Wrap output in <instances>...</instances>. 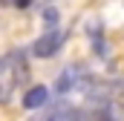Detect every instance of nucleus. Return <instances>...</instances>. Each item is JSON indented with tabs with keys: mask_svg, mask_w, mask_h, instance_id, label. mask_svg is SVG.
Here are the masks:
<instances>
[{
	"mask_svg": "<svg viewBox=\"0 0 124 121\" xmlns=\"http://www.w3.org/2000/svg\"><path fill=\"white\" fill-rule=\"evenodd\" d=\"M46 101H49V90L46 87H29L23 92V107L26 110H40V107H46Z\"/></svg>",
	"mask_w": 124,
	"mask_h": 121,
	"instance_id": "20e7f679",
	"label": "nucleus"
},
{
	"mask_svg": "<svg viewBox=\"0 0 124 121\" xmlns=\"http://www.w3.org/2000/svg\"><path fill=\"white\" fill-rule=\"evenodd\" d=\"M15 6H20V9H26V6H29V0H15Z\"/></svg>",
	"mask_w": 124,
	"mask_h": 121,
	"instance_id": "0eeeda50",
	"label": "nucleus"
},
{
	"mask_svg": "<svg viewBox=\"0 0 124 121\" xmlns=\"http://www.w3.org/2000/svg\"><path fill=\"white\" fill-rule=\"evenodd\" d=\"M3 69H6V60H0V72H3Z\"/></svg>",
	"mask_w": 124,
	"mask_h": 121,
	"instance_id": "6e6552de",
	"label": "nucleus"
},
{
	"mask_svg": "<svg viewBox=\"0 0 124 121\" xmlns=\"http://www.w3.org/2000/svg\"><path fill=\"white\" fill-rule=\"evenodd\" d=\"M40 17H43V23H46V26H55V23H58V9H43V15H40Z\"/></svg>",
	"mask_w": 124,
	"mask_h": 121,
	"instance_id": "423d86ee",
	"label": "nucleus"
},
{
	"mask_svg": "<svg viewBox=\"0 0 124 121\" xmlns=\"http://www.w3.org/2000/svg\"><path fill=\"white\" fill-rule=\"evenodd\" d=\"M6 69L12 72V84H23V81L29 78V66H26V58H23L20 52H12V55L6 58Z\"/></svg>",
	"mask_w": 124,
	"mask_h": 121,
	"instance_id": "7ed1b4c3",
	"label": "nucleus"
},
{
	"mask_svg": "<svg viewBox=\"0 0 124 121\" xmlns=\"http://www.w3.org/2000/svg\"><path fill=\"white\" fill-rule=\"evenodd\" d=\"M87 81H90V66H87V63H69L61 75H58L55 90L61 92V95H66V92H72V90H78V87H84Z\"/></svg>",
	"mask_w": 124,
	"mask_h": 121,
	"instance_id": "f257e3e1",
	"label": "nucleus"
},
{
	"mask_svg": "<svg viewBox=\"0 0 124 121\" xmlns=\"http://www.w3.org/2000/svg\"><path fill=\"white\" fill-rule=\"evenodd\" d=\"M63 40H66V35H63L61 29H49V32H43V35L35 40L32 52H35L38 58H52V55L63 46Z\"/></svg>",
	"mask_w": 124,
	"mask_h": 121,
	"instance_id": "f03ea898",
	"label": "nucleus"
},
{
	"mask_svg": "<svg viewBox=\"0 0 124 121\" xmlns=\"http://www.w3.org/2000/svg\"><path fill=\"white\" fill-rule=\"evenodd\" d=\"M90 40L95 43V52H98V55H104V52H107L104 38H101V23H90Z\"/></svg>",
	"mask_w": 124,
	"mask_h": 121,
	"instance_id": "39448f33",
	"label": "nucleus"
}]
</instances>
